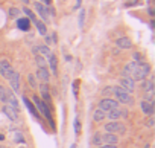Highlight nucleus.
Listing matches in <instances>:
<instances>
[{"label":"nucleus","mask_w":155,"mask_h":148,"mask_svg":"<svg viewBox=\"0 0 155 148\" xmlns=\"http://www.w3.org/2000/svg\"><path fill=\"white\" fill-rule=\"evenodd\" d=\"M34 105H35V108L38 110V113H41V115L49 121V124L55 128V122H53V116H52V108H50V105L46 104L43 99H40L37 95H34Z\"/></svg>","instance_id":"obj_1"},{"label":"nucleus","mask_w":155,"mask_h":148,"mask_svg":"<svg viewBox=\"0 0 155 148\" xmlns=\"http://www.w3.org/2000/svg\"><path fill=\"white\" fill-rule=\"evenodd\" d=\"M113 96H114L113 99H116V101L120 102V104H125V105H132V104H134V98L131 96V93L126 92V90H123V89L119 87V86L114 87Z\"/></svg>","instance_id":"obj_2"},{"label":"nucleus","mask_w":155,"mask_h":148,"mask_svg":"<svg viewBox=\"0 0 155 148\" xmlns=\"http://www.w3.org/2000/svg\"><path fill=\"white\" fill-rule=\"evenodd\" d=\"M34 8H35V11L38 12V15L41 17V22H43L44 25H47V23L50 22V15L55 14V11H53L52 8H47L46 5H43V3H40V2H35V3H34Z\"/></svg>","instance_id":"obj_3"},{"label":"nucleus","mask_w":155,"mask_h":148,"mask_svg":"<svg viewBox=\"0 0 155 148\" xmlns=\"http://www.w3.org/2000/svg\"><path fill=\"white\" fill-rule=\"evenodd\" d=\"M105 133H111V134H126V125L123 122L119 121H113L104 125Z\"/></svg>","instance_id":"obj_4"},{"label":"nucleus","mask_w":155,"mask_h":148,"mask_svg":"<svg viewBox=\"0 0 155 148\" xmlns=\"http://www.w3.org/2000/svg\"><path fill=\"white\" fill-rule=\"evenodd\" d=\"M150 64H147V63H140L138 64V67H137V70L134 72V75H132V80L134 81H143V80H146L147 77H149V73H150Z\"/></svg>","instance_id":"obj_5"},{"label":"nucleus","mask_w":155,"mask_h":148,"mask_svg":"<svg viewBox=\"0 0 155 148\" xmlns=\"http://www.w3.org/2000/svg\"><path fill=\"white\" fill-rule=\"evenodd\" d=\"M20 81H21L20 73L17 70H12L11 75L8 77V83H9V87H11V90L14 93H18L20 92Z\"/></svg>","instance_id":"obj_6"},{"label":"nucleus","mask_w":155,"mask_h":148,"mask_svg":"<svg viewBox=\"0 0 155 148\" xmlns=\"http://www.w3.org/2000/svg\"><path fill=\"white\" fill-rule=\"evenodd\" d=\"M117 107H119V102L116 99H113V98H102L99 101V105H97V108H101L105 113L113 110V108H117Z\"/></svg>","instance_id":"obj_7"},{"label":"nucleus","mask_w":155,"mask_h":148,"mask_svg":"<svg viewBox=\"0 0 155 148\" xmlns=\"http://www.w3.org/2000/svg\"><path fill=\"white\" fill-rule=\"evenodd\" d=\"M6 105H9L12 110H15L17 113H20V104H18V99L15 96V93L12 90H8L6 89Z\"/></svg>","instance_id":"obj_8"},{"label":"nucleus","mask_w":155,"mask_h":148,"mask_svg":"<svg viewBox=\"0 0 155 148\" xmlns=\"http://www.w3.org/2000/svg\"><path fill=\"white\" fill-rule=\"evenodd\" d=\"M12 66L9 63V60H0V77H3L5 80H8V77L12 72Z\"/></svg>","instance_id":"obj_9"},{"label":"nucleus","mask_w":155,"mask_h":148,"mask_svg":"<svg viewBox=\"0 0 155 148\" xmlns=\"http://www.w3.org/2000/svg\"><path fill=\"white\" fill-rule=\"evenodd\" d=\"M137 67H138V63H135V61L126 63V64L123 66V70H122L123 78H132V75H134V72L137 70Z\"/></svg>","instance_id":"obj_10"},{"label":"nucleus","mask_w":155,"mask_h":148,"mask_svg":"<svg viewBox=\"0 0 155 148\" xmlns=\"http://www.w3.org/2000/svg\"><path fill=\"white\" fill-rule=\"evenodd\" d=\"M119 87H122L123 90L132 93V92L135 90V81H134L132 78H123V77H122V78L119 80Z\"/></svg>","instance_id":"obj_11"},{"label":"nucleus","mask_w":155,"mask_h":148,"mask_svg":"<svg viewBox=\"0 0 155 148\" xmlns=\"http://www.w3.org/2000/svg\"><path fill=\"white\" fill-rule=\"evenodd\" d=\"M2 112H3V115L9 119V121H12V122H20V116H18V113L15 112V110H12L9 105H3L2 107Z\"/></svg>","instance_id":"obj_12"},{"label":"nucleus","mask_w":155,"mask_h":148,"mask_svg":"<svg viewBox=\"0 0 155 148\" xmlns=\"http://www.w3.org/2000/svg\"><path fill=\"white\" fill-rule=\"evenodd\" d=\"M35 78H37V80H40L41 83H49V81H50V72H49V67H46V69L37 67Z\"/></svg>","instance_id":"obj_13"},{"label":"nucleus","mask_w":155,"mask_h":148,"mask_svg":"<svg viewBox=\"0 0 155 148\" xmlns=\"http://www.w3.org/2000/svg\"><path fill=\"white\" fill-rule=\"evenodd\" d=\"M47 67L50 69L49 72H50V75H58V58H56V55H50L49 58H47Z\"/></svg>","instance_id":"obj_14"},{"label":"nucleus","mask_w":155,"mask_h":148,"mask_svg":"<svg viewBox=\"0 0 155 148\" xmlns=\"http://www.w3.org/2000/svg\"><path fill=\"white\" fill-rule=\"evenodd\" d=\"M21 99H23V102H25V105H26V108L29 110V113L32 115V116H35L38 121H41V116H40V113H38V110L35 108V105L32 104V101L28 98V96H21Z\"/></svg>","instance_id":"obj_15"},{"label":"nucleus","mask_w":155,"mask_h":148,"mask_svg":"<svg viewBox=\"0 0 155 148\" xmlns=\"http://www.w3.org/2000/svg\"><path fill=\"white\" fill-rule=\"evenodd\" d=\"M140 110H141L144 115H147V116H153V112H155V108H153V102L141 101V102H140Z\"/></svg>","instance_id":"obj_16"},{"label":"nucleus","mask_w":155,"mask_h":148,"mask_svg":"<svg viewBox=\"0 0 155 148\" xmlns=\"http://www.w3.org/2000/svg\"><path fill=\"white\" fill-rule=\"evenodd\" d=\"M102 142H104V145H116L119 142V136L111 134V133H104L102 134Z\"/></svg>","instance_id":"obj_17"},{"label":"nucleus","mask_w":155,"mask_h":148,"mask_svg":"<svg viewBox=\"0 0 155 148\" xmlns=\"http://www.w3.org/2000/svg\"><path fill=\"white\" fill-rule=\"evenodd\" d=\"M17 28H18L20 31H23V32H28V31L31 29V20H29L28 17H20V19H17Z\"/></svg>","instance_id":"obj_18"},{"label":"nucleus","mask_w":155,"mask_h":148,"mask_svg":"<svg viewBox=\"0 0 155 148\" xmlns=\"http://www.w3.org/2000/svg\"><path fill=\"white\" fill-rule=\"evenodd\" d=\"M116 46L119 49H131L132 47V41L128 37H120V38L116 40Z\"/></svg>","instance_id":"obj_19"},{"label":"nucleus","mask_w":155,"mask_h":148,"mask_svg":"<svg viewBox=\"0 0 155 148\" xmlns=\"http://www.w3.org/2000/svg\"><path fill=\"white\" fill-rule=\"evenodd\" d=\"M40 87V92H41V98L46 104L50 102V93H49V83H43L38 86Z\"/></svg>","instance_id":"obj_20"},{"label":"nucleus","mask_w":155,"mask_h":148,"mask_svg":"<svg viewBox=\"0 0 155 148\" xmlns=\"http://www.w3.org/2000/svg\"><path fill=\"white\" fill-rule=\"evenodd\" d=\"M105 118H108L110 121H119L122 118V108L117 107V108H113V110L107 112L105 113Z\"/></svg>","instance_id":"obj_21"},{"label":"nucleus","mask_w":155,"mask_h":148,"mask_svg":"<svg viewBox=\"0 0 155 148\" xmlns=\"http://www.w3.org/2000/svg\"><path fill=\"white\" fill-rule=\"evenodd\" d=\"M107 118H105V112H102L101 108H94V112H93V121L94 122H104Z\"/></svg>","instance_id":"obj_22"},{"label":"nucleus","mask_w":155,"mask_h":148,"mask_svg":"<svg viewBox=\"0 0 155 148\" xmlns=\"http://www.w3.org/2000/svg\"><path fill=\"white\" fill-rule=\"evenodd\" d=\"M34 25L37 26V29H38V32H40V35H47V26L41 22V20H38V19H35L34 20Z\"/></svg>","instance_id":"obj_23"},{"label":"nucleus","mask_w":155,"mask_h":148,"mask_svg":"<svg viewBox=\"0 0 155 148\" xmlns=\"http://www.w3.org/2000/svg\"><path fill=\"white\" fill-rule=\"evenodd\" d=\"M91 143H93L94 146L104 145V142H102V133H101V131H96V133L91 136Z\"/></svg>","instance_id":"obj_24"},{"label":"nucleus","mask_w":155,"mask_h":148,"mask_svg":"<svg viewBox=\"0 0 155 148\" xmlns=\"http://www.w3.org/2000/svg\"><path fill=\"white\" fill-rule=\"evenodd\" d=\"M140 86H141V90H143V92H150V90H153V81H152V80H143Z\"/></svg>","instance_id":"obj_25"},{"label":"nucleus","mask_w":155,"mask_h":148,"mask_svg":"<svg viewBox=\"0 0 155 148\" xmlns=\"http://www.w3.org/2000/svg\"><path fill=\"white\" fill-rule=\"evenodd\" d=\"M35 63H37V67H41V69H46L47 67V60L41 55H35Z\"/></svg>","instance_id":"obj_26"},{"label":"nucleus","mask_w":155,"mask_h":148,"mask_svg":"<svg viewBox=\"0 0 155 148\" xmlns=\"http://www.w3.org/2000/svg\"><path fill=\"white\" fill-rule=\"evenodd\" d=\"M28 84H29L31 89H38V81H37L34 73H29V75H28Z\"/></svg>","instance_id":"obj_27"},{"label":"nucleus","mask_w":155,"mask_h":148,"mask_svg":"<svg viewBox=\"0 0 155 148\" xmlns=\"http://www.w3.org/2000/svg\"><path fill=\"white\" fill-rule=\"evenodd\" d=\"M8 15H9L11 19H18V17L21 15V11H20L18 8H9V9H8Z\"/></svg>","instance_id":"obj_28"},{"label":"nucleus","mask_w":155,"mask_h":148,"mask_svg":"<svg viewBox=\"0 0 155 148\" xmlns=\"http://www.w3.org/2000/svg\"><path fill=\"white\" fill-rule=\"evenodd\" d=\"M14 140L17 142V143H26V140H25V136H23V133L21 131H15L14 133Z\"/></svg>","instance_id":"obj_29"},{"label":"nucleus","mask_w":155,"mask_h":148,"mask_svg":"<svg viewBox=\"0 0 155 148\" xmlns=\"http://www.w3.org/2000/svg\"><path fill=\"white\" fill-rule=\"evenodd\" d=\"M113 90H114V87H111V86L104 87V89H102V96H104V98H110V96H113Z\"/></svg>","instance_id":"obj_30"},{"label":"nucleus","mask_w":155,"mask_h":148,"mask_svg":"<svg viewBox=\"0 0 155 148\" xmlns=\"http://www.w3.org/2000/svg\"><path fill=\"white\" fill-rule=\"evenodd\" d=\"M21 11H23V12H25V14L28 15V19H29L31 22H34V20L37 19V17H35V14H34V11H31V9H29L28 6H25V8H23Z\"/></svg>","instance_id":"obj_31"},{"label":"nucleus","mask_w":155,"mask_h":148,"mask_svg":"<svg viewBox=\"0 0 155 148\" xmlns=\"http://www.w3.org/2000/svg\"><path fill=\"white\" fill-rule=\"evenodd\" d=\"M84 22H85V9H81V12H79V20H78V25H79L81 29L84 28Z\"/></svg>","instance_id":"obj_32"},{"label":"nucleus","mask_w":155,"mask_h":148,"mask_svg":"<svg viewBox=\"0 0 155 148\" xmlns=\"http://www.w3.org/2000/svg\"><path fill=\"white\" fill-rule=\"evenodd\" d=\"M143 101L153 102V90H150V92H144V95H143Z\"/></svg>","instance_id":"obj_33"},{"label":"nucleus","mask_w":155,"mask_h":148,"mask_svg":"<svg viewBox=\"0 0 155 148\" xmlns=\"http://www.w3.org/2000/svg\"><path fill=\"white\" fill-rule=\"evenodd\" d=\"M73 127H74V133H76V134H79V131H81V121H79V118H74Z\"/></svg>","instance_id":"obj_34"},{"label":"nucleus","mask_w":155,"mask_h":148,"mask_svg":"<svg viewBox=\"0 0 155 148\" xmlns=\"http://www.w3.org/2000/svg\"><path fill=\"white\" fill-rule=\"evenodd\" d=\"M0 101L3 104H6V89L3 86H0Z\"/></svg>","instance_id":"obj_35"},{"label":"nucleus","mask_w":155,"mask_h":148,"mask_svg":"<svg viewBox=\"0 0 155 148\" xmlns=\"http://www.w3.org/2000/svg\"><path fill=\"white\" fill-rule=\"evenodd\" d=\"M134 61H135V63H138V64H140V63H144L143 57H141L138 52H135V53H134Z\"/></svg>","instance_id":"obj_36"},{"label":"nucleus","mask_w":155,"mask_h":148,"mask_svg":"<svg viewBox=\"0 0 155 148\" xmlns=\"http://www.w3.org/2000/svg\"><path fill=\"white\" fill-rule=\"evenodd\" d=\"M153 124H155V119H153V116H149V118H147V122H146V125H147V127H153Z\"/></svg>","instance_id":"obj_37"},{"label":"nucleus","mask_w":155,"mask_h":148,"mask_svg":"<svg viewBox=\"0 0 155 148\" xmlns=\"http://www.w3.org/2000/svg\"><path fill=\"white\" fill-rule=\"evenodd\" d=\"M97 148H117V145H101Z\"/></svg>","instance_id":"obj_38"},{"label":"nucleus","mask_w":155,"mask_h":148,"mask_svg":"<svg viewBox=\"0 0 155 148\" xmlns=\"http://www.w3.org/2000/svg\"><path fill=\"white\" fill-rule=\"evenodd\" d=\"M41 2H43V3L46 5V6H49V5L52 3V0H41Z\"/></svg>","instance_id":"obj_39"},{"label":"nucleus","mask_w":155,"mask_h":148,"mask_svg":"<svg viewBox=\"0 0 155 148\" xmlns=\"http://www.w3.org/2000/svg\"><path fill=\"white\" fill-rule=\"evenodd\" d=\"M81 6V0H76V8H79Z\"/></svg>","instance_id":"obj_40"},{"label":"nucleus","mask_w":155,"mask_h":148,"mask_svg":"<svg viewBox=\"0 0 155 148\" xmlns=\"http://www.w3.org/2000/svg\"><path fill=\"white\" fill-rule=\"evenodd\" d=\"M21 2H23L25 5H29V0H21Z\"/></svg>","instance_id":"obj_41"},{"label":"nucleus","mask_w":155,"mask_h":148,"mask_svg":"<svg viewBox=\"0 0 155 148\" xmlns=\"http://www.w3.org/2000/svg\"><path fill=\"white\" fill-rule=\"evenodd\" d=\"M0 140H5V136H3L2 133H0Z\"/></svg>","instance_id":"obj_42"},{"label":"nucleus","mask_w":155,"mask_h":148,"mask_svg":"<svg viewBox=\"0 0 155 148\" xmlns=\"http://www.w3.org/2000/svg\"><path fill=\"white\" fill-rule=\"evenodd\" d=\"M70 148H76V145H74V143H71V145H70Z\"/></svg>","instance_id":"obj_43"},{"label":"nucleus","mask_w":155,"mask_h":148,"mask_svg":"<svg viewBox=\"0 0 155 148\" xmlns=\"http://www.w3.org/2000/svg\"><path fill=\"white\" fill-rule=\"evenodd\" d=\"M144 148H150V145H149V143H146V145H144Z\"/></svg>","instance_id":"obj_44"},{"label":"nucleus","mask_w":155,"mask_h":148,"mask_svg":"<svg viewBox=\"0 0 155 148\" xmlns=\"http://www.w3.org/2000/svg\"><path fill=\"white\" fill-rule=\"evenodd\" d=\"M20 148H26V146H20Z\"/></svg>","instance_id":"obj_45"}]
</instances>
